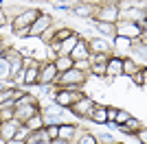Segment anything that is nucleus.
<instances>
[{
	"instance_id": "f257e3e1",
	"label": "nucleus",
	"mask_w": 147,
	"mask_h": 144,
	"mask_svg": "<svg viewBox=\"0 0 147 144\" xmlns=\"http://www.w3.org/2000/svg\"><path fill=\"white\" fill-rule=\"evenodd\" d=\"M86 81H88V74H86V72L77 70V68H70V70L59 72V74H57L55 87H84Z\"/></svg>"
},
{
	"instance_id": "f03ea898",
	"label": "nucleus",
	"mask_w": 147,
	"mask_h": 144,
	"mask_svg": "<svg viewBox=\"0 0 147 144\" xmlns=\"http://www.w3.org/2000/svg\"><path fill=\"white\" fill-rule=\"evenodd\" d=\"M55 90H57L55 92V105H59L64 109H68L75 101H79L84 96L81 87H55Z\"/></svg>"
},
{
	"instance_id": "7ed1b4c3",
	"label": "nucleus",
	"mask_w": 147,
	"mask_h": 144,
	"mask_svg": "<svg viewBox=\"0 0 147 144\" xmlns=\"http://www.w3.org/2000/svg\"><path fill=\"white\" fill-rule=\"evenodd\" d=\"M94 107H97V103L92 101L90 96L84 94L79 101H75L73 105L68 107V111H70L73 116H77V118H88V116H90V111H92Z\"/></svg>"
},
{
	"instance_id": "20e7f679",
	"label": "nucleus",
	"mask_w": 147,
	"mask_h": 144,
	"mask_svg": "<svg viewBox=\"0 0 147 144\" xmlns=\"http://www.w3.org/2000/svg\"><path fill=\"white\" fill-rule=\"evenodd\" d=\"M114 29H117V37H127V39H138V35L145 33V31H141L136 26V22H132V20H117V22H114Z\"/></svg>"
},
{
	"instance_id": "39448f33",
	"label": "nucleus",
	"mask_w": 147,
	"mask_h": 144,
	"mask_svg": "<svg viewBox=\"0 0 147 144\" xmlns=\"http://www.w3.org/2000/svg\"><path fill=\"white\" fill-rule=\"evenodd\" d=\"M57 68L53 61H44L40 66V77H37V85H55L57 81Z\"/></svg>"
},
{
	"instance_id": "423d86ee",
	"label": "nucleus",
	"mask_w": 147,
	"mask_h": 144,
	"mask_svg": "<svg viewBox=\"0 0 147 144\" xmlns=\"http://www.w3.org/2000/svg\"><path fill=\"white\" fill-rule=\"evenodd\" d=\"M42 11H37V9H24V11H20L16 18H13V31L16 29H29L31 24L37 20Z\"/></svg>"
},
{
	"instance_id": "0eeeda50",
	"label": "nucleus",
	"mask_w": 147,
	"mask_h": 144,
	"mask_svg": "<svg viewBox=\"0 0 147 144\" xmlns=\"http://www.w3.org/2000/svg\"><path fill=\"white\" fill-rule=\"evenodd\" d=\"M86 44L90 55H112V44L105 37H88Z\"/></svg>"
},
{
	"instance_id": "6e6552de",
	"label": "nucleus",
	"mask_w": 147,
	"mask_h": 144,
	"mask_svg": "<svg viewBox=\"0 0 147 144\" xmlns=\"http://www.w3.org/2000/svg\"><path fill=\"white\" fill-rule=\"evenodd\" d=\"M53 26V18L51 15H46V13H40L37 15V20L29 26V37H40L46 29H51Z\"/></svg>"
},
{
	"instance_id": "1a4fd4ad",
	"label": "nucleus",
	"mask_w": 147,
	"mask_h": 144,
	"mask_svg": "<svg viewBox=\"0 0 147 144\" xmlns=\"http://www.w3.org/2000/svg\"><path fill=\"white\" fill-rule=\"evenodd\" d=\"M40 61L33 59L31 66H24L22 68V83L24 85H37V77H40Z\"/></svg>"
},
{
	"instance_id": "9d476101",
	"label": "nucleus",
	"mask_w": 147,
	"mask_h": 144,
	"mask_svg": "<svg viewBox=\"0 0 147 144\" xmlns=\"http://www.w3.org/2000/svg\"><path fill=\"white\" fill-rule=\"evenodd\" d=\"M121 74H123V57L110 55L105 61V77L112 79V77H121Z\"/></svg>"
},
{
	"instance_id": "9b49d317",
	"label": "nucleus",
	"mask_w": 147,
	"mask_h": 144,
	"mask_svg": "<svg viewBox=\"0 0 147 144\" xmlns=\"http://www.w3.org/2000/svg\"><path fill=\"white\" fill-rule=\"evenodd\" d=\"M13 109H16V120L18 122H26L33 114L40 111V105L37 103H26V105H16Z\"/></svg>"
},
{
	"instance_id": "f8f14e48",
	"label": "nucleus",
	"mask_w": 147,
	"mask_h": 144,
	"mask_svg": "<svg viewBox=\"0 0 147 144\" xmlns=\"http://www.w3.org/2000/svg\"><path fill=\"white\" fill-rule=\"evenodd\" d=\"M77 135H79V127H77V125H66V122H61V125H59V133H57V138L77 144Z\"/></svg>"
},
{
	"instance_id": "ddd939ff",
	"label": "nucleus",
	"mask_w": 147,
	"mask_h": 144,
	"mask_svg": "<svg viewBox=\"0 0 147 144\" xmlns=\"http://www.w3.org/2000/svg\"><path fill=\"white\" fill-rule=\"evenodd\" d=\"M22 125V122H18V120L13 118V120H9V122H0V138H5L7 142L9 140H13L16 138V131H18V127Z\"/></svg>"
},
{
	"instance_id": "4468645a",
	"label": "nucleus",
	"mask_w": 147,
	"mask_h": 144,
	"mask_svg": "<svg viewBox=\"0 0 147 144\" xmlns=\"http://www.w3.org/2000/svg\"><path fill=\"white\" fill-rule=\"evenodd\" d=\"M73 61H79V59H88L90 57V50H88V44H86V39L81 37L79 42L75 44V48L70 50V55H68Z\"/></svg>"
},
{
	"instance_id": "2eb2a0df",
	"label": "nucleus",
	"mask_w": 147,
	"mask_h": 144,
	"mask_svg": "<svg viewBox=\"0 0 147 144\" xmlns=\"http://www.w3.org/2000/svg\"><path fill=\"white\" fill-rule=\"evenodd\" d=\"M81 39V35L79 33H70V35L66 37V39H64V42H59V48H57V55H70V50H73L75 48V44L79 42Z\"/></svg>"
},
{
	"instance_id": "dca6fc26",
	"label": "nucleus",
	"mask_w": 147,
	"mask_h": 144,
	"mask_svg": "<svg viewBox=\"0 0 147 144\" xmlns=\"http://www.w3.org/2000/svg\"><path fill=\"white\" fill-rule=\"evenodd\" d=\"M141 127H145V125H143V122H141L138 118H134V116H129V118L125 120L123 125H117V129H119L121 133H129V135H132V133H136L138 129H141Z\"/></svg>"
},
{
	"instance_id": "f3484780",
	"label": "nucleus",
	"mask_w": 147,
	"mask_h": 144,
	"mask_svg": "<svg viewBox=\"0 0 147 144\" xmlns=\"http://www.w3.org/2000/svg\"><path fill=\"white\" fill-rule=\"evenodd\" d=\"M22 125H24L29 131H40V129L46 127V122H44V118H42V111H37V114H33L26 122H22Z\"/></svg>"
},
{
	"instance_id": "a211bd4d",
	"label": "nucleus",
	"mask_w": 147,
	"mask_h": 144,
	"mask_svg": "<svg viewBox=\"0 0 147 144\" xmlns=\"http://www.w3.org/2000/svg\"><path fill=\"white\" fill-rule=\"evenodd\" d=\"M53 63H55L57 72H66V70H70V68H73V63H75V61L70 59L68 55H57L55 59H53Z\"/></svg>"
},
{
	"instance_id": "6ab92c4d",
	"label": "nucleus",
	"mask_w": 147,
	"mask_h": 144,
	"mask_svg": "<svg viewBox=\"0 0 147 144\" xmlns=\"http://www.w3.org/2000/svg\"><path fill=\"white\" fill-rule=\"evenodd\" d=\"M94 26H97L103 35H108V39H114L117 37V29H114V22H94Z\"/></svg>"
},
{
	"instance_id": "aec40b11",
	"label": "nucleus",
	"mask_w": 147,
	"mask_h": 144,
	"mask_svg": "<svg viewBox=\"0 0 147 144\" xmlns=\"http://www.w3.org/2000/svg\"><path fill=\"white\" fill-rule=\"evenodd\" d=\"M138 68H141V66H138L132 57H123V74H125V77L136 74V72H138Z\"/></svg>"
},
{
	"instance_id": "412c9836",
	"label": "nucleus",
	"mask_w": 147,
	"mask_h": 144,
	"mask_svg": "<svg viewBox=\"0 0 147 144\" xmlns=\"http://www.w3.org/2000/svg\"><path fill=\"white\" fill-rule=\"evenodd\" d=\"M132 81H134L136 85H138V87H145V81H147V70L145 68H138V72H136V74H132Z\"/></svg>"
},
{
	"instance_id": "4be33fe9",
	"label": "nucleus",
	"mask_w": 147,
	"mask_h": 144,
	"mask_svg": "<svg viewBox=\"0 0 147 144\" xmlns=\"http://www.w3.org/2000/svg\"><path fill=\"white\" fill-rule=\"evenodd\" d=\"M77 144H97V135H92V133H88V131H79Z\"/></svg>"
},
{
	"instance_id": "5701e85b",
	"label": "nucleus",
	"mask_w": 147,
	"mask_h": 144,
	"mask_svg": "<svg viewBox=\"0 0 147 144\" xmlns=\"http://www.w3.org/2000/svg\"><path fill=\"white\" fill-rule=\"evenodd\" d=\"M9 79V61L5 57H0V81Z\"/></svg>"
},
{
	"instance_id": "b1692460",
	"label": "nucleus",
	"mask_w": 147,
	"mask_h": 144,
	"mask_svg": "<svg viewBox=\"0 0 147 144\" xmlns=\"http://www.w3.org/2000/svg\"><path fill=\"white\" fill-rule=\"evenodd\" d=\"M53 35H55V29H53V26H51V29H46L42 33V35H40V39H42V44H46V46H51V42H53Z\"/></svg>"
},
{
	"instance_id": "393cba45",
	"label": "nucleus",
	"mask_w": 147,
	"mask_h": 144,
	"mask_svg": "<svg viewBox=\"0 0 147 144\" xmlns=\"http://www.w3.org/2000/svg\"><path fill=\"white\" fill-rule=\"evenodd\" d=\"M129 118V114L125 111V109H117V116H114V125H123L125 120Z\"/></svg>"
},
{
	"instance_id": "a878e982",
	"label": "nucleus",
	"mask_w": 147,
	"mask_h": 144,
	"mask_svg": "<svg viewBox=\"0 0 147 144\" xmlns=\"http://www.w3.org/2000/svg\"><path fill=\"white\" fill-rule=\"evenodd\" d=\"M7 101H13V90H0V105L2 103H7Z\"/></svg>"
},
{
	"instance_id": "bb28decb",
	"label": "nucleus",
	"mask_w": 147,
	"mask_h": 144,
	"mask_svg": "<svg viewBox=\"0 0 147 144\" xmlns=\"http://www.w3.org/2000/svg\"><path fill=\"white\" fill-rule=\"evenodd\" d=\"M134 135L141 140V144H147V127H141V129H138Z\"/></svg>"
},
{
	"instance_id": "cd10ccee",
	"label": "nucleus",
	"mask_w": 147,
	"mask_h": 144,
	"mask_svg": "<svg viewBox=\"0 0 147 144\" xmlns=\"http://www.w3.org/2000/svg\"><path fill=\"white\" fill-rule=\"evenodd\" d=\"M9 15H7V11L5 9H2V7H0V29H2V26H7V24H9Z\"/></svg>"
},
{
	"instance_id": "c85d7f7f",
	"label": "nucleus",
	"mask_w": 147,
	"mask_h": 144,
	"mask_svg": "<svg viewBox=\"0 0 147 144\" xmlns=\"http://www.w3.org/2000/svg\"><path fill=\"white\" fill-rule=\"evenodd\" d=\"M97 142H103V144H114V138H112L110 133H103V135H99Z\"/></svg>"
},
{
	"instance_id": "c756f323",
	"label": "nucleus",
	"mask_w": 147,
	"mask_h": 144,
	"mask_svg": "<svg viewBox=\"0 0 147 144\" xmlns=\"http://www.w3.org/2000/svg\"><path fill=\"white\" fill-rule=\"evenodd\" d=\"M108 111V122H114V116H117V107H105Z\"/></svg>"
},
{
	"instance_id": "7c9ffc66",
	"label": "nucleus",
	"mask_w": 147,
	"mask_h": 144,
	"mask_svg": "<svg viewBox=\"0 0 147 144\" xmlns=\"http://www.w3.org/2000/svg\"><path fill=\"white\" fill-rule=\"evenodd\" d=\"M49 144H75V142H66V140H61V138H53V140H49Z\"/></svg>"
},
{
	"instance_id": "2f4dec72",
	"label": "nucleus",
	"mask_w": 147,
	"mask_h": 144,
	"mask_svg": "<svg viewBox=\"0 0 147 144\" xmlns=\"http://www.w3.org/2000/svg\"><path fill=\"white\" fill-rule=\"evenodd\" d=\"M5 50H7V44L2 42V39H0V57H2V55H5Z\"/></svg>"
},
{
	"instance_id": "473e14b6",
	"label": "nucleus",
	"mask_w": 147,
	"mask_h": 144,
	"mask_svg": "<svg viewBox=\"0 0 147 144\" xmlns=\"http://www.w3.org/2000/svg\"><path fill=\"white\" fill-rule=\"evenodd\" d=\"M7 144H24V142H20V140H16V138H13V140H9Z\"/></svg>"
}]
</instances>
